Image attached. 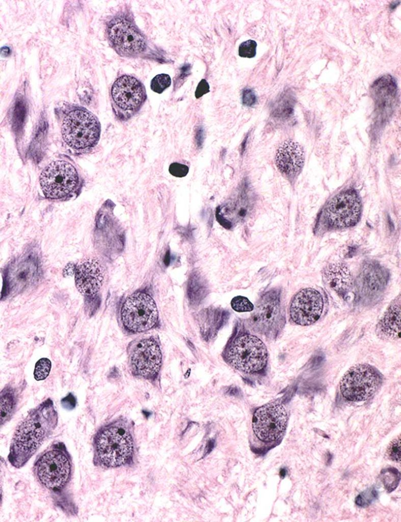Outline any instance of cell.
<instances>
[{"label":"cell","instance_id":"6da1fadb","mask_svg":"<svg viewBox=\"0 0 401 522\" xmlns=\"http://www.w3.org/2000/svg\"><path fill=\"white\" fill-rule=\"evenodd\" d=\"M58 421L52 401L48 399L29 412L13 435L8 459L17 468L23 466L52 433Z\"/></svg>","mask_w":401,"mask_h":522},{"label":"cell","instance_id":"7a4b0ae2","mask_svg":"<svg viewBox=\"0 0 401 522\" xmlns=\"http://www.w3.org/2000/svg\"><path fill=\"white\" fill-rule=\"evenodd\" d=\"M96 455L104 465L115 467L125 463L132 451L129 433L122 426L113 424L97 434L94 441Z\"/></svg>","mask_w":401,"mask_h":522},{"label":"cell","instance_id":"3957f363","mask_svg":"<svg viewBox=\"0 0 401 522\" xmlns=\"http://www.w3.org/2000/svg\"><path fill=\"white\" fill-rule=\"evenodd\" d=\"M100 132V124L97 117L82 109L69 112L64 117L61 127L63 140L75 149L94 146L99 140Z\"/></svg>","mask_w":401,"mask_h":522},{"label":"cell","instance_id":"277c9868","mask_svg":"<svg viewBox=\"0 0 401 522\" xmlns=\"http://www.w3.org/2000/svg\"><path fill=\"white\" fill-rule=\"evenodd\" d=\"M227 358L234 369L246 373H255L265 367L268 351L260 339L246 334L234 340L228 351Z\"/></svg>","mask_w":401,"mask_h":522},{"label":"cell","instance_id":"5b68a950","mask_svg":"<svg viewBox=\"0 0 401 522\" xmlns=\"http://www.w3.org/2000/svg\"><path fill=\"white\" fill-rule=\"evenodd\" d=\"M158 314L152 298L146 293L137 292L129 296L121 309L124 326L134 332H141L153 328Z\"/></svg>","mask_w":401,"mask_h":522},{"label":"cell","instance_id":"8992f818","mask_svg":"<svg viewBox=\"0 0 401 522\" xmlns=\"http://www.w3.org/2000/svg\"><path fill=\"white\" fill-rule=\"evenodd\" d=\"M377 371L366 363H359L350 368L340 382L342 396L353 402L365 401L376 391L380 383Z\"/></svg>","mask_w":401,"mask_h":522},{"label":"cell","instance_id":"52a82bcc","mask_svg":"<svg viewBox=\"0 0 401 522\" xmlns=\"http://www.w3.org/2000/svg\"><path fill=\"white\" fill-rule=\"evenodd\" d=\"M78 181V176L74 167L62 160L48 164L42 171L39 178L44 195L50 199L68 196L75 189Z\"/></svg>","mask_w":401,"mask_h":522},{"label":"cell","instance_id":"ba28073f","mask_svg":"<svg viewBox=\"0 0 401 522\" xmlns=\"http://www.w3.org/2000/svg\"><path fill=\"white\" fill-rule=\"evenodd\" d=\"M35 469L41 484L48 489L58 490L68 482L71 465L65 451L55 448L47 451L39 458Z\"/></svg>","mask_w":401,"mask_h":522},{"label":"cell","instance_id":"9c48e42d","mask_svg":"<svg viewBox=\"0 0 401 522\" xmlns=\"http://www.w3.org/2000/svg\"><path fill=\"white\" fill-rule=\"evenodd\" d=\"M282 319L280 292L274 289L261 297L249 319V323L254 331L273 337L277 336Z\"/></svg>","mask_w":401,"mask_h":522},{"label":"cell","instance_id":"30bf717a","mask_svg":"<svg viewBox=\"0 0 401 522\" xmlns=\"http://www.w3.org/2000/svg\"><path fill=\"white\" fill-rule=\"evenodd\" d=\"M287 414L281 402L276 401L258 408L254 413L253 429L257 437L263 441L278 439L284 432Z\"/></svg>","mask_w":401,"mask_h":522},{"label":"cell","instance_id":"8fae6325","mask_svg":"<svg viewBox=\"0 0 401 522\" xmlns=\"http://www.w3.org/2000/svg\"><path fill=\"white\" fill-rule=\"evenodd\" d=\"M109 38L116 52L122 56H134L145 49V39L130 20L120 17L112 20L108 29Z\"/></svg>","mask_w":401,"mask_h":522},{"label":"cell","instance_id":"7c38bea8","mask_svg":"<svg viewBox=\"0 0 401 522\" xmlns=\"http://www.w3.org/2000/svg\"><path fill=\"white\" fill-rule=\"evenodd\" d=\"M361 203L357 194L348 191L334 197L325 210V217L328 224L335 228H344L355 225L359 221Z\"/></svg>","mask_w":401,"mask_h":522},{"label":"cell","instance_id":"4fadbf2b","mask_svg":"<svg viewBox=\"0 0 401 522\" xmlns=\"http://www.w3.org/2000/svg\"><path fill=\"white\" fill-rule=\"evenodd\" d=\"M111 95L118 108L128 114L139 111L147 98L143 84L136 77L128 75H123L115 81Z\"/></svg>","mask_w":401,"mask_h":522},{"label":"cell","instance_id":"5bb4252c","mask_svg":"<svg viewBox=\"0 0 401 522\" xmlns=\"http://www.w3.org/2000/svg\"><path fill=\"white\" fill-rule=\"evenodd\" d=\"M323 308V298L318 291L312 288L303 289L291 299L289 306L290 318L297 325H310L319 319Z\"/></svg>","mask_w":401,"mask_h":522},{"label":"cell","instance_id":"9a60e30c","mask_svg":"<svg viewBox=\"0 0 401 522\" xmlns=\"http://www.w3.org/2000/svg\"><path fill=\"white\" fill-rule=\"evenodd\" d=\"M388 278V271L379 264L373 261L365 263L356 279L360 299L368 302L377 301L383 294Z\"/></svg>","mask_w":401,"mask_h":522},{"label":"cell","instance_id":"2e32d148","mask_svg":"<svg viewBox=\"0 0 401 522\" xmlns=\"http://www.w3.org/2000/svg\"><path fill=\"white\" fill-rule=\"evenodd\" d=\"M375 103L377 117L385 120L392 114L398 101V92L395 79L390 74L383 75L376 80L370 89Z\"/></svg>","mask_w":401,"mask_h":522},{"label":"cell","instance_id":"e0dca14e","mask_svg":"<svg viewBox=\"0 0 401 522\" xmlns=\"http://www.w3.org/2000/svg\"><path fill=\"white\" fill-rule=\"evenodd\" d=\"M160 348L153 339L141 341L133 349L131 365L133 372L146 378H152L158 373L162 364Z\"/></svg>","mask_w":401,"mask_h":522},{"label":"cell","instance_id":"ac0fdd59","mask_svg":"<svg viewBox=\"0 0 401 522\" xmlns=\"http://www.w3.org/2000/svg\"><path fill=\"white\" fill-rule=\"evenodd\" d=\"M104 277V266L97 258L86 257L81 260L75 267V286L83 295L94 296L101 288Z\"/></svg>","mask_w":401,"mask_h":522},{"label":"cell","instance_id":"d6986e66","mask_svg":"<svg viewBox=\"0 0 401 522\" xmlns=\"http://www.w3.org/2000/svg\"><path fill=\"white\" fill-rule=\"evenodd\" d=\"M252 210V201L246 194L242 193L218 208L216 217L222 226L230 229L246 220Z\"/></svg>","mask_w":401,"mask_h":522},{"label":"cell","instance_id":"ffe728a7","mask_svg":"<svg viewBox=\"0 0 401 522\" xmlns=\"http://www.w3.org/2000/svg\"><path fill=\"white\" fill-rule=\"evenodd\" d=\"M305 153L297 142L288 140L283 142L276 152L275 163L279 170L285 174H293L302 168Z\"/></svg>","mask_w":401,"mask_h":522},{"label":"cell","instance_id":"44dd1931","mask_svg":"<svg viewBox=\"0 0 401 522\" xmlns=\"http://www.w3.org/2000/svg\"><path fill=\"white\" fill-rule=\"evenodd\" d=\"M324 281L337 294L343 295L352 285V276L348 267L342 263L327 265L323 271Z\"/></svg>","mask_w":401,"mask_h":522},{"label":"cell","instance_id":"7402d4cb","mask_svg":"<svg viewBox=\"0 0 401 522\" xmlns=\"http://www.w3.org/2000/svg\"><path fill=\"white\" fill-rule=\"evenodd\" d=\"M37 266L31 260L19 263L11 269L8 273V285L11 290L21 291L34 282L36 277Z\"/></svg>","mask_w":401,"mask_h":522},{"label":"cell","instance_id":"603a6c76","mask_svg":"<svg viewBox=\"0 0 401 522\" xmlns=\"http://www.w3.org/2000/svg\"><path fill=\"white\" fill-rule=\"evenodd\" d=\"M400 297L396 298L388 307L379 323L381 332L391 339L400 336Z\"/></svg>","mask_w":401,"mask_h":522},{"label":"cell","instance_id":"cb8c5ba5","mask_svg":"<svg viewBox=\"0 0 401 522\" xmlns=\"http://www.w3.org/2000/svg\"><path fill=\"white\" fill-rule=\"evenodd\" d=\"M208 286L205 279L196 272L191 276L188 283V294L191 302L199 304L206 297Z\"/></svg>","mask_w":401,"mask_h":522},{"label":"cell","instance_id":"d4e9b609","mask_svg":"<svg viewBox=\"0 0 401 522\" xmlns=\"http://www.w3.org/2000/svg\"><path fill=\"white\" fill-rule=\"evenodd\" d=\"M295 103L293 93L288 90L284 91L276 102L275 113L279 117L288 118L293 113Z\"/></svg>","mask_w":401,"mask_h":522},{"label":"cell","instance_id":"484cf974","mask_svg":"<svg viewBox=\"0 0 401 522\" xmlns=\"http://www.w3.org/2000/svg\"><path fill=\"white\" fill-rule=\"evenodd\" d=\"M15 399L11 390L3 391L1 395V425L10 417L15 406Z\"/></svg>","mask_w":401,"mask_h":522},{"label":"cell","instance_id":"4316f807","mask_svg":"<svg viewBox=\"0 0 401 522\" xmlns=\"http://www.w3.org/2000/svg\"><path fill=\"white\" fill-rule=\"evenodd\" d=\"M381 478L386 489L391 492L397 486L400 480V474L396 468L390 467L382 470Z\"/></svg>","mask_w":401,"mask_h":522},{"label":"cell","instance_id":"83f0119b","mask_svg":"<svg viewBox=\"0 0 401 522\" xmlns=\"http://www.w3.org/2000/svg\"><path fill=\"white\" fill-rule=\"evenodd\" d=\"M51 367L50 360L47 358L40 359L35 364L34 371V378L37 381L45 379L49 375Z\"/></svg>","mask_w":401,"mask_h":522},{"label":"cell","instance_id":"f1b7e54d","mask_svg":"<svg viewBox=\"0 0 401 522\" xmlns=\"http://www.w3.org/2000/svg\"><path fill=\"white\" fill-rule=\"evenodd\" d=\"M171 84L170 76L168 74L162 73L156 75L152 79L150 88L153 91L161 94L170 87Z\"/></svg>","mask_w":401,"mask_h":522},{"label":"cell","instance_id":"f546056e","mask_svg":"<svg viewBox=\"0 0 401 522\" xmlns=\"http://www.w3.org/2000/svg\"><path fill=\"white\" fill-rule=\"evenodd\" d=\"M232 308L237 312H248L254 310V305L246 297L237 296L232 298L231 301Z\"/></svg>","mask_w":401,"mask_h":522},{"label":"cell","instance_id":"4dcf8cb0","mask_svg":"<svg viewBox=\"0 0 401 522\" xmlns=\"http://www.w3.org/2000/svg\"><path fill=\"white\" fill-rule=\"evenodd\" d=\"M378 493L374 488L366 489L360 493L355 499L356 504L360 507L368 506L377 497Z\"/></svg>","mask_w":401,"mask_h":522},{"label":"cell","instance_id":"1f68e13d","mask_svg":"<svg viewBox=\"0 0 401 522\" xmlns=\"http://www.w3.org/2000/svg\"><path fill=\"white\" fill-rule=\"evenodd\" d=\"M256 42L252 40L242 42L239 46L238 55L243 58H252L256 54Z\"/></svg>","mask_w":401,"mask_h":522},{"label":"cell","instance_id":"d6a6232c","mask_svg":"<svg viewBox=\"0 0 401 522\" xmlns=\"http://www.w3.org/2000/svg\"><path fill=\"white\" fill-rule=\"evenodd\" d=\"M389 459L396 461H400V437L397 436L390 443L387 450Z\"/></svg>","mask_w":401,"mask_h":522},{"label":"cell","instance_id":"836d02e7","mask_svg":"<svg viewBox=\"0 0 401 522\" xmlns=\"http://www.w3.org/2000/svg\"><path fill=\"white\" fill-rule=\"evenodd\" d=\"M189 171V167L184 164L174 162L170 164L169 167V173L176 177L185 176Z\"/></svg>","mask_w":401,"mask_h":522},{"label":"cell","instance_id":"e575fe53","mask_svg":"<svg viewBox=\"0 0 401 522\" xmlns=\"http://www.w3.org/2000/svg\"><path fill=\"white\" fill-rule=\"evenodd\" d=\"M242 101L244 106L252 107L257 101V96L252 89L244 88L242 92Z\"/></svg>","mask_w":401,"mask_h":522},{"label":"cell","instance_id":"d590c367","mask_svg":"<svg viewBox=\"0 0 401 522\" xmlns=\"http://www.w3.org/2000/svg\"><path fill=\"white\" fill-rule=\"evenodd\" d=\"M209 92V86L208 83L205 79H202L199 83L197 87L195 95L196 98H199Z\"/></svg>","mask_w":401,"mask_h":522},{"label":"cell","instance_id":"8d00e7d4","mask_svg":"<svg viewBox=\"0 0 401 522\" xmlns=\"http://www.w3.org/2000/svg\"><path fill=\"white\" fill-rule=\"evenodd\" d=\"M76 402L75 397L72 393H69L61 400L62 406L66 409H71L75 407Z\"/></svg>","mask_w":401,"mask_h":522},{"label":"cell","instance_id":"74e56055","mask_svg":"<svg viewBox=\"0 0 401 522\" xmlns=\"http://www.w3.org/2000/svg\"><path fill=\"white\" fill-rule=\"evenodd\" d=\"M195 138L197 145L199 147L201 146L204 140V130L201 126H199L197 128Z\"/></svg>","mask_w":401,"mask_h":522},{"label":"cell","instance_id":"f35d334b","mask_svg":"<svg viewBox=\"0 0 401 522\" xmlns=\"http://www.w3.org/2000/svg\"><path fill=\"white\" fill-rule=\"evenodd\" d=\"M9 50L10 49L8 47L4 46V47L2 48L1 53L3 55L6 56L9 54Z\"/></svg>","mask_w":401,"mask_h":522},{"label":"cell","instance_id":"ab89813d","mask_svg":"<svg viewBox=\"0 0 401 522\" xmlns=\"http://www.w3.org/2000/svg\"><path fill=\"white\" fill-rule=\"evenodd\" d=\"M164 262H165V264L167 266H168V264H169V262H170V253H169V251H168L167 252L166 255H165V259H164Z\"/></svg>","mask_w":401,"mask_h":522},{"label":"cell","instance_id":"60d3db41","mask_svg":"<svg viewBox=\"0 0 401 522\" xmlns=\"http://www.w3.org/2000/svg\"><path fill=\"white\" fill-rule=\"evenodd\" d=\"M397 2H395V4H394V3H392V4H391L390 8L392 9H394L397 6V5H398L397 4Z\"/></svg>","mask_w":401,"mask_h":522}]
</instances>
